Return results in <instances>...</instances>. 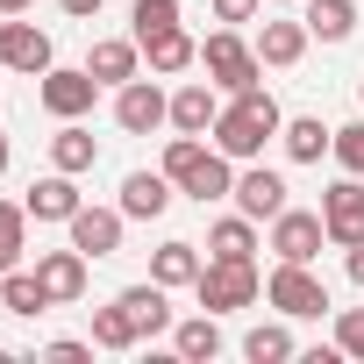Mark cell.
<instances>
[{
	"instance_id": "cell-15",
	"label": "cell",
	"mask_w": 364,
	"mask_h": 364,
	"mask_svg": "<svg viewBox=\"0 0 364 364\" xmlns=\"http://www.w3.org/2000/svg\"><path fill=\"white\" fill-rule=\"evenodd\" d=\"M86 264H93V257H86L79 243H72V250H43V257H36V279L50 286L58 307H72V300L86 293Z\"/></svg>"
},
{
	"instance_id": "cell-28",
	"label": "cell",
	"mask_w": 364,
	"mask_h": 364,
	"mask_svg": "<svg viewBox=\"0 0 364 364\" xmlns=\"http://www.w3.org/2000/svg\"><path fill=\"white\" fill-rule=\"evenodd\" d=\"M243 357H250V364H286V357H293V328H286V321H257V328L243 336Z\"/></svg>"
},
{
	"instance_id": "cell-1",
	"label": "cell",
	"mask_w": 364,
	"mask_h": 364,
	"mask_svg": "<svg viewBox=\"0 0 364 364\" xmlns=\"http://www.w3.org/2000/svg\"><path fill=\"white\" fill-rule=\"evenodd\" d=\"M279 129H286L279 100H272L264 86H243V93H229V107H222V122H215V150L236 157V164H257Z\"/></svg>"
},
{
	"instance_id": "cell-12",
	"label": "cell",
	"mask_w": 364,
	"mask_h": 364,
	"mask_svg": "<svg viewBox=\"0 0 364 364\" xmlns=\"http://www.w3.org/2000/svg\"><path fill=\"white\" fill-rule=\"evenodd\" d=\"M65 229H72V243H79L86 257H114V250H122V229H129V215H122V208H79Z\"/></svg>"
},
{
	"instance_id": "cell-42",
	"label": "cell",
	"mask_w": 364,
	"mask_h": 364,
	"mask_svg": "<svg viewBox=\"0 0 364 364\" xmlns=\"http://www.w3.org/2000/svg\"><path fill=\"white\" fill-rule=\"evenodd\" d=\"M357 93H364V79H357Z\"/></svg>"
},
{
	"instance_id": "cell-35",
	"label": "cell",
	"mask_w": 364,
	"mask_h": 364,
	"mask_svg": "<svg viewBox=\"0 0 364 364\" xmlns=\"http://www.w3.org/2000/svg\"><path fill=\"white\" fill-rule=\"evenodd\" d=\"M43 357H50V364H86V357H93V343H72V336H65V343H50Z\"/></svg>"
},
{
	"instance_id": "cell-4",
	"label": "cell",
	"mask_w": 364,
	"mask_h": 364,
	"mask_svg": "<svg viewBox=\"0 0 364 364\" xmlns=\"http://www.w3.org/2000/svg\"><path fill=\"white\" fill-rule=\"evenodd\" d=\"M264 300H272L286 321H321V314H328V286H321L307 264H286V257H279V272L264 279Z\"/></svg>"
},
{
	"instance_id": "cell-19",
	"label": "cell",
	"mask_w": 364,
	"mask_h": 364,
	"mask_svg": "<svg viewBox=\"0 0 364 364\" xmlns=\"http://www.w3.org/2000/svg\"><path fill=\"white\" fill-rule=\"evenodd\" d=\"M279 143H286L293 164H321V150H336V129H328L321 114H293V122L279 129Z\"/></svg>"
},
{
	"instance_id": "cell-40",
	"label": "cell",
	"mask_w": 364,
	"mask_h": 364,
	"mask_svg": "<svg viewBox=\"0 0 364 364\" xmlns=\"http://www.w3.org/2000/svg\"><path fill=\"white\" fill-rule=\"evenodd\" d=\"M0 314H8V293H0Z\"/></svg>"
},
{
	"instance_id": "cell-8",
	"label": "cell",
	"mask_w": 364,
	"mask_h": 364,
	"mask_svg": "<svg viewBox=\"0 0 364 364\" xmlns=\"http://www.w3.org/2000/svg\"><path fill=\"white\" fill-rule=\"evenodd\" d=\"M321 243H328V222H321V215H307V208L272 215V250H279L286 264H314V257H321Z\"/></svg>"
},
{
	"instance_id": "cell-17",
	"label": "cell",
	"mask_w": 364,
	"mask_h": 364,
	"mask_svg": "<svg viewBox=\"0 0 364 364\" xmlns=\"http://www.w3.org/2000/svg\"><path fill=\"white\" fill-rule=\"evenodd\" d=\"M136 58H143L136 36H100V43L86 50V72H93L100 86H129V79H136Z\"/></svg>"
},
{
	"instance_id": "cell-10",
	"label": "cell",
	"mask_w": 364,
	"mask_h": 364,
	"mask_svg": "<svg viewBox=\"0 0 364 364\" xmlns=\"http://www.w3.org/2000/svg\"><path fill=\"white\" fill-rule=\"evenodd\" d=\"M0 65H8V72H50L58 65V50H50V36L36 29V22H0Z\"/></svg>"
},
{
	"instance_id": "cell-3",
	"label": "cell",
	"mask_w": 364,
	"mask_h": 364,
	"mask_svg": "<svg viewBox=\"0 0 364 364\" xmlns=\"http://www.w3.org/2000/svg\"><path fill=\"white\" fill-rule=\"evenodd\" d=\"M200 65H208V79L222 86V93H243V86H257V72H264V58H257V43H243L229 22L200 43Z\"/></svg>"
},
{
	"instance_id": "cell-11",
	"label": "cell",
	"mask_w": 364,
	"mask_h": 364,
	"mask_svg": "<svg viewBox=\"0 0 364 364\" xmlns=\"http://www.w3.org/2000/svg\"><path fill=\"white\" fill-rule=\"evenodd\" d=\"M22 208H29V222H72L86 200H79V171H50V178H36V186L22 193Z\"/></svg>"
},
{
	"instance_id": "cell-5",
	"label": "cell",
	"mask_w": 364,
	"mask_h": 364,
	"mask_svg": "<svg viewBox=\"0 0 364 364\" xmlns=\"http://www.w3.org/2000/svg\"><path fill=\"white\" fill-rule=\"evenodd\" d=\"M93 93H100V79H93L86 65H50V72L36 79V100H43L58 122H79V114H93Z\"/></svg>"
},
{
	"instance_id": "cell-38",
	"label": "cell",
	"mask_w": 364,
	"mask_h": 364,
	"mask_svg": "<svg viewBox=\"0 0 364 364\" xmlns=\"http://www.w3.org/2000/svg\"><path fill=\"white\" fill-rule=\"evenodd\" d=\"M36 8V0H0V15H29Z\"/></svg>"
},
{
	"instance_id": "cell-26",
	"label": "cell",
	"mask_w": 364,
	"mask_h": 364,
	"mask_svg": "<svg viewBox=\"0 0 364 364\" xmlns=\"http://www.w3.org/2000/svg\"><path fill=\"white\" fill-rule=\"evenodd\" d=\"M208 157H215V150H208L200 136H171V143H164V178H171L178 193H186V186H193V171H200Z\"/></svg>"
},
{
	"instance_id": "cell-24",
	"label": "cell",
	"mask_w": 364,
	"mask_h": 364,
	"mask_svg": "<svg viewBox=\"0 0 364 364\" xmlns=\"http://www.w3.org/2000/svg\"><path fill=\"white\" fill-rule=\"evenodd\" d=\"M171 350L186 357V364H208V357H222V328H215V314H193V321H171Z\"/></svg>"
},
{
	"instance_id": "cell-2",
	"label": "cell",
	"mask_w": 364,
	"mask_h": 364,
	"mask_svg": "<svg viewBox=\"0 0 364 364\" xmlns=\"http://www.w3.org/2000/svg\"><path fill=\"white\" fill-rule=\"evenodd\" d=\"M257 293H264V279H257L250 257H208L200 279H193V300H200L208 314H236V307H250Z\"/></svg>"
},
{
	"instance_id": "cell-20",
	"label": "cell",
	"mask_w": 364,
	"mask_h": 364,
	"mask_svg": "<svg viewBox=\"0 0 364 364\" xmlns=\"http://www.w3.org/2000/svg\"><path fill=\"white\" fill-rule=\"evenodd\" d=\"M300 22H307V36H321V43H350V29H357V0H300Z\"/></svg>"
},
{
	"instance_id": "cell-39",
	"label": "cell",
	"mask_w": 364,
	"mask_h": 364,
	"mask_svg": "<svg viewBox=\"0 0 364 364\" xmlns=\"http://www.w3.org/2000/svg\"><path fill=\"white\" fill-rule=\"evenodd\" d=\"M8 157H15V150H8V136H0V171H8Z\"/></svg>"
},
{
	"instance_id": "cell-25",
	"label": "cell",
	"mask_w": 364,
	"mask_h": 364,
	"mask_svg": "<svg viewBox=\"0 0 364 364\" xmlns=\"http://www.w3.org/2000/svg\"><path fill=\"white\" fill-rule=\"evenodd\" d=\"M208 250L215 257H257V222L236 208V215H222L215 229H208Z\"/></svg>"
},
{
	"instance_id": "cell-36",
	"label": "cell",
	"mask_w": 364,
	"mask_h": 364,
	"mask_svg": "<svg viewBox=\"0 0 364 364\" xmlns=\"http://www.w3.org/2000/svg\"><path fill=\"white\" fill-rule=\"evenodd\" d=\"M58 8H65L72 22H93V15H100V0H58Z\"/></svg>"
},
{
	"instance_id": "cell-9",
	"label": "cell",
	"mask_w": 364,
	"mask_h": 364,
	"mask_svg": "<svg viewBox=\"0 0 364 364\" xmlns=\"http://www.w3.org/2000/svg\"><path fill=\"white\" fill-rule=\"evenodd\" d=\"M215 122H222V86L215 79H186L171 93V129L178 136H215Z\"/></svg>"
},
{
	"instance_id": "cell-6",
	"label": "cell",
	"mask_w": 364,
	"mask_h": 364,
	"mask_svg": "<svg viewBox=\"0 0 364 364\" xmlns=\"http://www.w3.org/2000/svg\"><path fill=\"white\" fill-rule=\"evenodd\" d=\"M114 122H122L129 136H150V129L171 122V93H164L157 79H129V86H114Z\"/></svg>"
},
{
	"instance_id": "cell-14",
	"label": "cell",
	"mask_w": 364,
	"mask_h": 364,
	"mask_svg": "<svg viewBox=\"0 0 364 364\" xmlns=\"http://www.w3.org/2000/svg\"><path fill=\"white\" fill-rule=\"evenodd\" d=\"M250 222H272V215H286V178L279 171H264V164H250V171H236V193H229Z\"/></svg>"
},
{
	"instance_id": "cell-18",
	"label": "cell",
	"mask_w": 364,
	"mask_h": 364,
	"mask_svg": "<svg viewBox=\"0 0 364 364\" xmlns=\"http://www.w3.org/2000/svg\"><path fill=\"white\" fill-rule=\"evenodd\" d=\"M307 43H314L307 22H264V29H257V58H264L272 72H293V65L307 58Z\"/></svg>"
},
{
	"instance_id": "cell-21",
	"label": "cell",
	"mask_w": 364,
	"mask_h": 364,
	"mask_svg": "<svg viewBox=\"0 0 364 364\" xmlns=\"http://www.w3.org/2000/svg\"><path fill=\"white\" fill-rule=\"evenodd\" d=\"M0 293H8V314H22V321H36V314H50L58 300H50V286L36 279V272H0Z\"/></svg>"
},
{
	"instance_id": "cell-27",
	"label": "cell",
	"mask_w": 364,
	"mask_h": 364,
	"mask_svg": "<svg viewBox=\"0 0 364 364\" xmlns=\"http://www.w3.org/2000/svg\"><path fill=\"white\" fill-rule=\"evenodd\" d=\"M93 157H100V143H93L79 122H65V129L50 136V164H58V171H93Z\"/></svg>"
},
{
	"instance_id": "cell-32",
	"label": "cell",
	"mask_w": 364,
	"mask_h": 364,
	"mask_svg": "<svg viewBox=\"0 0 364 364\" xmlns=\"http://www.w3.org/2000/svg\"><path fill=\"white\" fill-rule=\"evenodd\" d=\"M336 164L364 178V122H343V129H336Z\"/></svg>"
},
{
	"instance_id": "cell-30",
	"label": "cell",
	"mask_w": 364,
	"mask_h": 364,
	"mask_svg": "<svg viewBox=\"0 0 364 364\" xmlns=\"http://www.w3.org/2000/svg\"><path fill=\"white\" fill-rule=\"evenodd\" d=\"M143 336L129 328V314H122V300H107V307H93V350H136Z\"/></svg>"
},
{
	"instance_id": "cell-34",
	"label": "cell",
	"mask_w": 364,
	"mask_h": 364,
	"mask_svg": "<svg viewBox=\"0 0 364 364\" xmlns=\"http://www.w3.org/2000/svg\"><path fill=\"white\" fill-rule=\"evenodd\" d=\"M257 8H264V0H215V22L243 29V22H257Z\"/></svg>"
},
{
	"instance_id": "cell-16",
	"label": "cell",
	"mask_w": 364,
	"mask_h": 364,
	"mask_svg": "<svg viewBox=\"0 0 364 364\" xmlns=\"http://www.w3.org/2000/svg\"><path fill=\"white\" fill-rule=\"evenodd\" d=\"M164 293H171V286H157V279H143V286H122V293H114L136 336H164V328H171V300H164Z\"/></svg>"
},
{
	"instance_id": "cell-41",
	"label": "cell",
	"mask_w": 364,
	"mask_h": 364,
	"mask_svg": "<svg viewBox=\"0 0 364 364\" xmlns=\"http://www.w3.org/2000/svg\"><path fill=\"white\" fill-rule=\"evenodd\" d=\"M286 8H300V0H286Z\"/></svg>"
},
{
	"instance_id": "cell-37",
	"label": "cell",
	"mask_w": 364,
	"mask_h": 364,
	"mask_svg": "<svg viewBox=\"0 0 364 364\" xmlns=\"http://www.w3.org/2000/svg\"><path fill=\"white\" fill-rule=\"evenodd\" d=\"M350 279L364 286V243H350Z\"/></svg>"
},
{
	"instance_id": "cell-22",
	"label": "cell",
	"mask_w": 364,
	"mask_h": 364,
	"mask_svg": "<svg viewBox=\"0 0 364 364\" xmlns=\"http://www.w3.org/2000/svg\"><path fill=\"white\" fill-rule=\"evenodd\" d=\"M143 58H150V72H157V79H171V72L200 65V43H193L186 29H164V36H150V43H143Z\"/></svg>"
},
{
	"instance_id": "cell-7",
	"label": "cell",
	"mask_w": 364,
	"mask_h": 364,
	"mask_svg": "<svg viewBox=\"0 0 364 364\" xmlns=\"http://www.w3.org/2000/svg\"><path fill=\"white\" fill-rule=\"evenodd\" d=\"M321 222H328V243H336V250L364 243V178H357V171L336 178V186L321 193Z\"/></svg>"
},
{
	"instance_id": "cell-23",
	"label": "cell",
	"mask_w": 364,
	"mask_h": 364,
	"mask_svg": "<svg viewBox=\"0 0 364 364\" xmlns=\"http://www.w3.org/2000/svg\"><path fill=\"white\" fill-rule=\"evenodd\" d=\"M150 279L157 286H193L200 279V243H157L150 250Z\"/></svg>"
},
{
	"instance_id": "cell-13",
	"label": "cell",
	"mask_w": 364,
	"mask_h": 364,
	"mask_svg": "<svg viewBox=\"0 0 364 364\" xmlns=\"http://www.w3.org/2000/svg\"><path fill=\"white\" fill-rule=\"evenodd\" d=\"M171 193H178V186L164 178V164H157V171H129V178H122V200H114V208H122L129 222H157V215L171 208Z\"/></svg>"
},
{
	"instance_id": "cell-33",
	"label": "cell",
	"mask_w": 364,
	"mask_h": 364,
	"mask_svg": "<svg viewBox=\"0 0 364 364\" xmlns=\"http://www.w3.org/2000/svg\"><path fill=\"white\" fill-rule=\"evenodd\" d=\"M336 350L364 364V307H343V314H336Z\"/></svg>"
},
{
	"instance_id": "cell-31",
	"label": "cell",
	"mask_w": 364,
	"mask_h": 364,
	"mask_svg": "<svg viewBox=\"0 0 364 364\" xmlns=\"http://www.w3.org/2000/svg\"><path fill=\"white\" fill-rule=\"evenodd\" d=\"M129 22H136V43H150V36L178 29V0H136V8H129Z\"/></svg>"
},
{
	"instance_id": "cell-29",
	"label": "cell",
	"mask_w": 364,
	"mask_h": 364,
	"mask_svg": "<svg viewBox=\"0 0 364 364\" xmlns=\"http://www.w3.org/2000/svg\"><path fill=\"white\" fill-rule=\"evenodd\" d=\"M29 250V208L22 200H0V272H15Z\"/></svg>"
}]
</instances>
